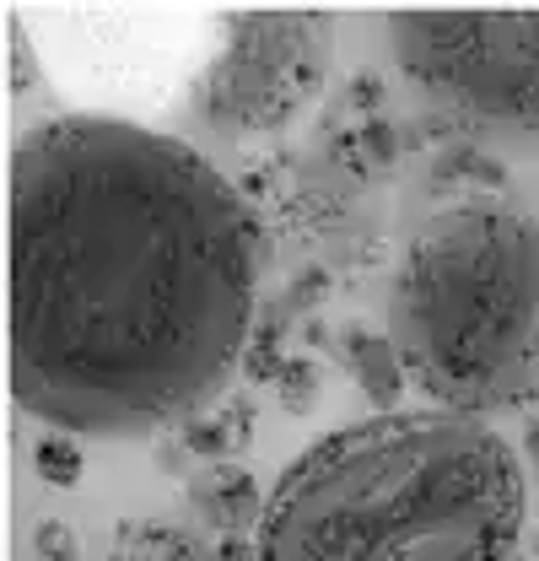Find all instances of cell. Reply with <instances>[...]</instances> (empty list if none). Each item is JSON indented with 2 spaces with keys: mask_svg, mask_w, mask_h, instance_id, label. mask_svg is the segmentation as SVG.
<instances>
[{
  "mask_svg": "<svg viewBox=\"0 0 539 561\" xmlns=\"http://www.w3.org/2000/svg\"><path fill=\"white\" fill-rule=\"evenodd\" d=\"M260 221L184 140L70 114L11 157V394L70 437H151L249 356Z\"/></svg>",
  "mask_w": 539,
  "mask_h": 561,
  "instance_id": "cell-1",
  "label": "cell"
},
{
  "mask_svg": "<svg viewBox=\"0 0 539 561\" xmlns=\"http://www.w3.org/2000/svg\"><path fill=\"white\" fill-rule=\"evenodd\" d=\"M524 470L480 416L340 426L265 496L254 561H513Z\"/></svg>",
  "mask_w": 539,
  "mask_h": 561,
  "instance_id": "cell-2",
  "label": "cell"
},
{
  "mask_svg": "<svg viewBox=\"0 0 539 561\" xmlns=\"http://www.w3.org/2000/svg\"><path fill=\"white\" fill-rule=\"evenodd\" d=\"M404 373L459 416L539 394V221L459 206L410 243L389 297Z\"/></svg>",
  "mask_w": 539,
  "mask_h": 561,
  "instance_id": "cell-3",
  "label": "cell"
},
{
  "mask_svg": "<svg viewBox=\"0 0 539 561\" xmlns=\"http://www.w3.org/2000/svg\"><path fill=\"white\" fill-rule=\"evenodd\" d=\"M400 70L474 136L539 151V11L389 16Z\"/></svg>",
  "mask_w": 539,
  "mask_h": 561,
  "instance_id": "cell-4",
  "label": "cell"
},
{
  "mask_svg": "<svg viewBox=\"0 0 539 561\" xmlns=\"http://www.w3.org/2000/svg\"><path fill=\"white\" fill-rule=\"evenodd\" d=\"M221 44L200 70L190 103L205 130L221 140H249L280 130L330 70V16L270 11L221 16Z\"/></svg>",
  "mask_w": 539,
  "mask_h": 561,
  "instance_id": "cell-5",
  "label": "cell"
},
{
  "mask_svg": "<svg viewBox=\"0 0 539 561\" xmlns=\"http://www.w3.org/2000/svg\"><path fill=\"white\" fill-rule=\"evenodd\" d=\"M195 507H200L210 524H221V529H243V524L260 529L265 496L254 486V476H243V470H210V476H200V486H195Z\"/></svg>",
  "mask_w": 539,
  "mask_h": 561,
  "instance_id": "cell-6",
  "label": "cell"
},
{
  "mask_svg": "<svg viewBox=\"0 0 539 561\" xmlns=\"http://www.w3.org/2000/svg\"><path fill=\"white\" fill-rule=\"evenodd\" d=\"M345 356H351V367H356V383L372 394V400H400V389H404V362H400V351H394V341H378V335H351L345 341Z\"/></svg>",
  "mask_w": 539,
  "mask_h": 561,
  "instance_id": "cell-7",
  "label": "cell"
},
{
  "mask_svg": "<svg viewBox=\"0 0 539 561\" xmlns=\"http://www.w3.org/2000/svg\"><path fill=\"white\" fill-rule=\"evenodd\" d=\"M33 465H38V476H44L49 486H76V481H81V448L70 443V432L44 437V443L33 448Z\"/></svg>",
  "mask_w": 539,
  "mask_h": 561,
  "instance_id": "cell-8",
  "label": "cell"
},
{
  "mask_svg": "<svg viewBox=\"0 0 539 561\" xmlns=\"http://www.w3.org/2000/svg\"><path fill=\"white\" fill-rule=\"evenodd\" d=\"M275 383H280V400H286L291 411H308V400H313V389H319V373H313L308 362H286Z\"/></svg>",
  "mask_w": 539,
  "mask_h": 561,
  "instance_id": "cell-9",
  "label": "cell"
},
{
  "mask_svg": "<svg viewBox=\"0 0 539 561\" xmlns=\"http://www.w3.org/2000/svg\"><path fill=\"white\" fill-rule=\"evenodd\" d=\"M33 551L44 561H76V535H70L60 518H44V524L33 529Z\"/></svg>",
  "mask_w": 539,
  "mask_h": 561,
  "instance_id": "cell-10",
  "label": "cell"
},
{
  "mask_svg": "<svg viewBox=\"0 0 539 561\" xmlns=\"http://www.w3.org/2000/svg\"><path fill=\"white\" fill-rule=\"evenodd\" d=\"M184 443H190V448H200V454H216L227 437H221V426H216V421H200V426L190 421V437H184Z\"/></svg>",
  "mask_w": 539,
  "mask_h": 561,
  "instance_id": "cell-11",
  "label": "cell"
},
{
  "mask_svg": "<svg viewBox=\"0 0 539 561\" xmlns=\"http://www.w3.org/2000/svg\"><path fill=\"white\" fill-rule=\"evenodd\" d=\"M362 140L372 146V157H378V162H389V157H394V130H389V125H367Z\"/></svg>",
  "mask_w": 539,
  "mask_h": 561,
  "instance_id": "cell-12",
  "label": "cell"
},
{
  "mask_svg": "<svg viewBox=\"0 0 539 561\" xmlns=\"http://www.w3.org/2000/svg\"><path fill=\"white\" fill-rule=\"evenodd\" d=\"M529 454L539 459V426H529Z\"/></svg>",
  "mask_w": 539,
  "mask_h": 561,
  "instance_id": "cell-13",
  "label": "cell"
}]
</instances>
